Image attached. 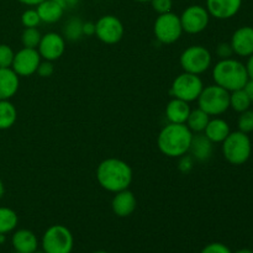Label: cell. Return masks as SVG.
Wrapping results in <instances>:
<instances>
[{
	"label": "cell",
	"instance_id": "1",
	"mask_svg": "<svg viewBox=\"0 0 253 253\" xmlns=\"http://www.w3.org/2000/svg\"><path fill=\"white\" fill-rule=\"evenodd\" d=\"M96 180L106 192L118 193L128 189L132 183V168L120 158L110 157L101 161L96 167Z\"/></svg>",
	"mask_w": 253,
	"mask_h": 253
},
{
	"label": "cell",
	"instance_id": "2",
	"mask_svg": "<svg viewBox=\"0 0 253 253\" xmlns=\"http://www.w3.org/2000/svg\"><path fill=\"white\" fill-rule=\"evenodd\" d=\"M193 135L185 124L168 123L158 133V150L169 158L182 157L189 151Z\"/></svg>",
	"mask_w": 253,
	"mask_h": 253
},
{
	"label": "cell",
	"instance_id": "3",
	"mask_svg": "<svg viewBox=\"0 0 253 253\" xmlns=\"http://www.w3.org/2000/svg\"><path fill=\"white\" fill-rule=\"evenodd\" d=\"M212 79L215 84L227 91H235L244 89L249 82L246 66L239 59L226 58L220 59L212 68Z\"/></svg>",
	"mask_w": 253,
	"mask_h": 253
},
{
	"label": "cell",
	"instance_id": "4",
	"mask_svg": "<svg viewBox=\"0 0 253 253\" xmlns=\"http://www.w3.org/2000/svg\"><path fill=\"white\" fill-rule=\"evenodd\" d=\"M252 153V142L249 133L242 131L230 132L222 142V155L232 166L245 165Z\"/></svg>",
	"mask_w": 253,
	"mask_h": 253
},
{
	"label": "cell",
	"instance_id": "5",
	"mask_svg": "<svg viewBox=\"0 0 253 253\" xmlns=\"http://www.w3.org/2000/svg\"><path fill=\"white\" fill-rule=\"evenodd\" d=\"M197 101L209 116H220L230 109V91L216 84L204 86Z\"/></svg>",
	"mask_w": 253,
	"mask_h": 253
},
{
	"label": "cell",
	"instance_id": "6",
	"mask_svg": "<svg viewBox=\"0 0 253 253\" xmlns=\"http://www.w3.org/2000/svg\"><path fill=\"white\" fill-rule=\"evenodd\" d=\"M212 63V56L209 49L200 44H193L185 48L179 57V64L183 72L200 74L209 71Z\"/></svg>",
	"mask_w": 253,
	"mask_h": 253
},
{
	"label": "cell",
	"instance_id": "7",
	"mask_svg": "<svg viewBox=\"0 0 253 253\" xmlns=\"http://www.w3.org/2000/svg\"><path fill=\"white\" fill-rule=\"evenodd\" d=\"M74 239L64 225H52L42 236V251L46 253H72Z\"/></svg>",
	"mask_w": 253,
	"mask_h": 253
},
{
	"label": "cell",
	"instance_id": "8",
	"mask_svg": "<svg viewBox=\"0 0 253 253\" xmlns=\"http://www.w3.org/2000/svg\"><path fill=\"white\" fill-rule=\"evenodd\" d=\"M203 88H204V83L200 76L183 72L173 81L172 86H170V95L173 98L182 99L187 103H192V101L198 100Z\"/></svg>",
	"mask_w": 253,
	"mask_h": 253
},
{
	"label": "cell",
	"instance_id": "9",
	"mask_svg": "<svg viewBox=\"0 0 253 253\" xmlns=\"http://www.w3.org/2000/svg\"><path fill=\"white\" fill-rule=\"evenodd\" d=\"M153 34L157 41L163 44H172L177 42L183 34L179 16L172 11L158 15L153 24Z\"/></svg>",
	"mask_w": 253,
	"mask_h": 253
},
{
	"label": "cell",
	"instance_id": "10",
	"mask_svg": "<svg viewBox=\"0 0 253 253\" xmlns=\"http://www.w3.org/2000/svg\"><path fill=\"white\" fill-rule=\"evenodd\" d=\"M125 27L115 15H104L95 22V36L105 44H116L123 40Z\"/></svg>",
	"mask_w": 253,
	"mask_h": 253
},
{
	"label": "cell",
	"instance_id": "11",
	"mask_svg": "<svg viewBox=\"0 0 253 253\" xmlns=\"http://www.w3.org/2000/svg\"><path fill=\"white\" fill-rule=\"evenodd\" d=\"M183 32L198 35L204 31L210 22V14L207 7L202 5H190L185 7L179 16Z\"/></svg>",
	"mask_w": 253,
	"mask_h": 253
},
{
	"label": "cell",
	"instance_id": "12",
	"mask_svg": "<svg viewBox=\"0 0 253 253\" xmlns=\"http://www.w3.org/2000/svg\"><path fill=\"white\" fill-rule=\"evenodd\" d=\"M42 58L37 48L22 47L20 51L15 52L11 69L19 77H30L37 72Z\"/></svg>",
	"mask_w": 253,
	"mask_h": 253
},
{
	"label": "cell",
	"instance_id": "13",
	"mask_svg": "<svg viewBox=\"0 0 253 253\" xmlns=\"http://www.w3.org/2000/svg\"><path fill=\"white\" fill-rule=\"evenodd\" d=\"M37 51L42 59L54 62L63 56L66 51V40L57 32H47L42 35Z\"/></svg>",
	"mask_w": 253,
	"mask_h": 253
},
{
	"label": "cell",
	"instance_id": "14",
	"mask_svg": "<svg viewBox=\"0 0 253 253\" xmlns=\"http://www.w3.org/2000/svg\"><path fill=\"white\" fill-rule=\"evenodd\" d=\"M242 6V0H207V10L210 16L217 20H229L237 15Z\"/></svg>",
	"mask_w": 253,
	"mask_h": 253
},
{
	"label": "cell",
	"instance_id": "15",
	"mask_svg": "<svg viewBox=\"0 0 253 253\" xmlns=\"http://www.w3.org/2000/svg\"><path fill=\"white\" fill-rule=\"evenodd\" d=\"M234 53L240 57H250L253 54V27H239L232 34L230 41Z\"/></svg>",
	"mask_w": 253,
	"mask_h": 253
},
{
	"label": "cell",
	"instance_id": "16",
	"mask_svg": "<svg viewBox=\"0 0 253 253\" xmlns=\"http://www.w3.org/2000/svg\"><path fill=\"white\" fill-rule=\"evenodd\" d=\"M136 207H137V200L130 189L115 193L111 200V209L114 214L119 217H127L132 215Z\"/></svg>",
	"mask_w": 253,
	"mask_h": 253
},
{
	"label": "cell",
	"instance_id": "17",
	"mask_svg": "<svg viewBox=\"0 0 253 253\" xmlns=\"http://www.w3.org/2000/svg\"><path fill=\"white\" fill-rule=\"evenodd\" d=\"M188 153L195 162H208L214 153V143L204 133H194Z\"/></svg>",
	"mask_w": 253,
	"mask_h": 253
},
{
	"label": "cell",
	"instance_id": "18",
	"mask_svg": "<svg viewBox=\"0 0 253 253\" xmlns=\"http://www.w3.org/2000/svg\"><path fill=\"white\" fill-rule=\"evenodd\" d=\"M11 244L16 252L34 253L35 251H37V247H39V240H37V236L31 230L21 229L14 232Z\"/></svg>",
	"mask_w": 253,
	"mask_h": 253
},
{
	"label": "cell",
	"instance_id": "19",
	"mask_svg": "<svg viewBox=\"0 0 253 253\" xmlns=\"http://www.w3.org/2000/svg\"><path fill=\"white\" fill-rule=\"evenodd\" d=\"M19 86L20 77L11 68H0V100H10Z\"/></svg>",
	"mask_w": 253,
	"mask_h": 253
},
{
	"label": "cell",
	"instance_id": "20",
	"mask_svg": "<svg viewBox=\"0 0 253 253\" xmlns=\"http://www.w3.org/2000/svg\"><path fill=\"white\" fill-rule=\"evenodd\" d=\"M189 103L182 99L173 98L166 106V119L170 124H185L190 114Z\"/></svg>",
	"mask_w": 253,
	"mask_h": 253
},
{
	"label": "cell",
	"instance_id": "21",
	"mask_svg": "<svg viewBox=\"0 0 253 253\" xmlns=\"http://www.w3.org/2000/svg\"><path fill=\"white\" fill-rule=\"evenodd\" d=\"M36 7L41 22L44 24H56L63 17L66 10L56 0H43Z\"/></svg>",
	"mask_w": 253,
	"mask_h": 253
},
{
	"label": "cell",
	"instance_id": "22",
	"mask_svg": "<svg viewBox=\"0 0 253 253\" xmlns=\"http://www.w3.org/2000/svg\"><path fill=\"white\" fill-rule=\"evenodd\" d=\"M230 132H231V130H230V125L227 124V121L215 116L214 119H210L203 133L212 143H222L225 138L230 135Z\"/></svg>",
	"mask_w": 253,
	"mask_h": 253
},
{
	"label": "cell",
	"instance_id": "23",
	"mask_svg": "<svg viewBox=\"0 0 253 253\" xmlns=\"http://www.w3.org/2000/svg\"><path fill=\"white\" fill-rule=\"evenodd\" d=\"M17 120V110L10 100H0V130H9Z\"/></svg>",
	"mask_w": 253,
	"mask_h": 253
},
{
	"label": "cell",
	"instance_id": "24",
	"mask_svg": "<svg viewBox=\"0 0 253 253\" xmlns=\"http://www.w3.org/2000/svg\"><path fill=\"white\" fill-rule=\"evenodd\" d=\"M209 120L210 116L200 108H197L194 110H190V114L188 116L185 125L188 126V128L193 133H203L205 127H207L208 123H209Z\"/></svg>",
	"mask_w": 253,
	"mask_h": 253
},
{
	"label": "cell",
	"instance_id": "25",
	"mask_svg": "<svg viewBox=\"0 0 253 253\" xmlns=\"http://www.w3.org/2000/svg\"><path fill=\"white\" fill-rule=\"evenodd\" d=\"M83 20L81 17L73 16L71 19H68L66 21V24L63 25V35L62 36L64 37L66 41H71V42H76L79 41L82 37L84 36L83 35Z\"/></svg>",
	"mask_w": 253,
	"mask_h": 253
},
{
	"label": "cell",
	"instance_id": "26",
	"mask_svg": "<svg viewBox=\"0 0 253 253\" xmlns=\"http://www.w3.org/2000/svg\"><path fill=\"white\" fill-rule=\"evenodd\" d=\"M19 224V216L12 209L0 207V235H6L16 229Z\"/></svg>",
	"mask_w": 253,
	"mask_h": 253
},
{
	"label": "cell",
	"instance_id": "27",
	"mask_svg": "<svg viewBox=\"0 0 253 253\" xmlns=\"http://www.w3.org/2000/svg\"><path fill=\"white\" fill-rule=\"evenodd\" d=\"M251 104L252 100L245 89H239V90L230 93V108L236 113H244V111L249 110Z\"/></svg>",
	"mask_w": 253,
	"mask_h": 253
},
{
	"label": "cell",
	"instance_id": "28",
	"mask_svg": "<svg viewBox=\"0 0 253 253\" xmlns=\"http://www.w3.org/2000/svg\"><path fill=\"white\" fill-rule=\"evenodd\" d=\"M41 37L42 35L37 27H25L21 34V43L26 48H37Z\"/></svg>",
	"mask_w": 253,
	"mask_h": 253
},
{
	"label": "cell",
	"instance_id": "29",
	"mask_svg": "<svg viewBox=\"0 0 253 253\" xmlns=\"http://www.w3.org/2000/svg\"><path fill=\"white\" fill-rule=\"evenodd\" d=\"M237 126H239V131H242V132H253V110L249 109V110L244 111V113H240Z\"/></svg>",
	"mask_w": 253,
	"mask_h": 253
},
{
	"label": "cell",
	"instance_id": "30",
	"mask_svg": "<svg viewBox=\"0 0 253 253\" xmlns=\"http://www.w3.org/2000/svg\"><path fill=\"white\" fill-rule=\"evenodd\" d=\"M21 24L24 27H37L41 24V19L39 16L36 7L26 9L21 15Z\"/></svg>",
	"mask_w": 253,
	"mask_h": 253
},
{
	"label": "cell",
	"instance_id": "31",
	"mask_svg": "<svg viewBox=\"0 0 253 253\" xmlns=\"http://www.w3.org/2000/svg\"><path fill=\"white\" fill-rule=\"evenodd\" d=\"M15 52L9 44H0V68H11Z\"/></svg>",
	"mask_w": 253,
	"mask_h": 253
},
{
	"label": "cell",
	"instance_id": "32",
	"mask_svg": "<svg viewBox=\"0 0 253 253\" xmlns=\"http://www.w3.org/2000/svg\"><path fill=\"white\" fill-rule=\"evenodd\" d=\"M151 5L158 15L166 14L172 11L173 0H151Z\"/></svg>",
	"mask_w": 253,
	"mask_h": 253
},
{
	"label": "cell",
	"instance_id": "33",
	"mask_svg": "<svg viewBox=\"0 0 253 253\" xmlns=\"http://www.w3.org/2000/svg\"><path fill=\"white\" fill-rule=\"evenodd\" d=\"M194 165H195V161L194 158L192 157V156L189 155V153H187V155L182 156V157H179V162H178V168H179V170L182 173H184V174H187V173H189L190 170L194 168Z\"/></svg>",
	"mask_w": 253,
	"mask_h": 253
},
{
	"label": "cell",
	"instance_id": "34",
	"mask_svg": "<svg viewBox=\"0 0 253 253\" xmlns=\"http://www.w3.org/2000/svg\"><path fill=\"white\" fill-rule=\"evenodd\" d=\"M36 73L39 74L41 78H49V77H52L54 73L53 62L44 61V59H42L41 63H40V66H39V68H37Z\"/></svg>",
	"mask_w": 253,
	"mask_h": 253
},
{
	"label": "cell",
	"instance_id": "35",
	"mask_svg": "<svg viewBox=\"0 0 253 253\" xmlns=\"http://www.w3.org/2000/svg\"><path fill=\"white\" fill-rule=\"evenodd\" d=\"M234 49H232L230 42H221V43L217 44L216 47V56L220 59H226L231 58L234 56Z\"/></svg>",
	"mask_w": 253,
	"mask_h": 253
},
{
	"label": "cell",
	"instance_id": "36",
	"mask_svg": "<svg viewBox=\"0 0 253 253\" xmlns=\"http://www.w3.org/2000/svg\"><path fill=\"white\" fill-rule=\"evenodd\" d=\"M200 253H232V252L226 245L220 244V242H212V244L207 245Z\"/></svg>",
	"mask_w": 253,
	"mask_h": 253
},
{
	"label": "cell",
	"instance_id": "37",
	"mask_svg": "<svg viewBox=\"0 0 253 253\" xmlns=\"http://www.w3.org/2000/svg\"><path fill=\"white\" fill-rule=\"evenodd\" d=\"M83 35L84 36H95V22L84 21L83 22Z\"/></svg>",
	"mask_w": 253,
	"mask_h": 253
},
{
	"label": "cell",
	"instance_id": "38",
	"mask_svg": "<svg viewBox=\"0 0 253 253\" xmlns=\"http://www.w3.org/2000/svg\"><path fill=\"white\" fill-rule=\"evenodd\" d=\"M64 10H69V9H73L78 5L79 0H56Z\"/></svg>",
	"mask_w": 253,
	"mask_h": 253
},
{
	"label": "cell",
	"instance_id": "39",
	"mask_svg": "<svg viewBox=\"0 0 253 253\" xmlns=\"http://www.w3.org/2000/svg\"><path fill=\"white\" fill-rule=\"evenodd\" d=\"M246 66V71H247V74H249V78L250 79H253V54L249 57V59H247V63L245 64Z\"/></svg>",
	"mask_w": 253,
	"mask_h": 253
},
{
	"label": "cell",
	"instance_id": "40",
	"mask_svg": "<svg viewBox=\"0 0 253 253\" xmlns=\"http://www.w3.org/2000/svg\"><path fill=\"white\" fill-rule=\"evenodd\" d=\"M244 89L246 90V93L249 94L250 99H251L252 103H253V79H249V82H247Z\"/></svg>",
	"mask_w": 253,
	"mask_h": 253
},
{
	"label": "cell",
	"instance_id": "41",
	"mask_svg": "<svg viewBox=\"0 0 253 253\" xmlns=\"http://www.w3.org/2000/svg\"><path fill=\"white\" fill-rule=\"evenodd\" d=\"M19 2H21V4L26 5V6H37V5L40 4V2H42L43 0H17Z\"/></svg>",
	"mask_w": 253,
	"mask_h": 253
},
{
	"label": "cell",
	"instance_id": "42",
	"mask_svg": "<svg viewBox=\"0 0 253 253\" xmlns=\"http://www.w3.org/2000/svg\"><path fill=\"white\" fill-rule=\"evenodd\" d=\"M4 194H5V185L4 183H2V180L0 179V199H2Z\"/></svg>",
	"mask_w": 253,
	"mask_h": 253
},
{
	"label": "cell",
	"instance_id": "43",
	"mask_svg": "<svg viewBox=\"0 0 253 253\" xmlns=\"http://www.w3.org/2000/svg\"><path fill=\"white\" fill-rule=\"evenodd\" d=\"M235 253H253V251H252V250H250V249H241V250H239V251H236Z\"/></svg>",
	"mask_w": 253,
	"mask_h": 253
},
{
	"label": "cell",
	"instance_id": "44",
	"mask_svg": "<svg viewBox=\"0 0 253 253\" xmlns=\"http://www.w3.org/2000/svg\"><path fill=\"white\" fill-rule=\"evenodd\" d=\"M133 1H137V2H151V0H133Z\"/></svg>",
	"mask_w": 253,
	"mask_h": 253
},
{
	"label": "cell",
	"instance_id": "45",
	"mask_svg": "<svg viewBox=\"0 0 253 253\" xmlns=\"http://www.w3.org/2000/svg\"><path fill=\"white\" fill-rule=\"evenodd\" d=\"M94 253H108V252H105V251H96V252H94Z\"/></svg>",
	"mask_w": 253,
	"mask_h": 253
},
{
	"label": "cell",
	"instance_id": "46",
	"mask_svg": "<svg viewBox=\"0 0 253 253\" xmlns=\"http://www.w3.org/2000/svg\"><path fill=\"white\" fill-rule=\"evenodd\" d=\"M34 253H46L44 251H35Z\"/></svg>",
	"mask_w": 253,
	"mask_h": 253
},
{
	"label": "cell",
	"instance_id": "47",
	"mask_svg": "<svg viewBox=\"0 0 253 253\" xmlns=\"http://www.w3.org/2000/svg\"><path fill=\"white\" fill-rule=\"evenodd\" d=\"M14 253H20V252H16V251H15V252H14Z\"/></svg>",
	"mask_w": 253,
	"mask_h": 253
}]
</instances>
